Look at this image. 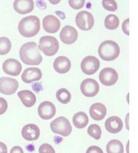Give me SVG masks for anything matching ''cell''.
I'll list each match as a JSON object with an SVG mask.
<instances>
[{
  "instance_id": "obj_16",
  "label": "cell",
  "mask_w": 138,
  "mask_h": 153,
  "mask_svg": "<svg viewBox=\"0 0 138 153\" xmlns=\"http://www.w3.org/2000/svg\"><path fill=\"white\" fill-rule=\"evenodd\" d=\"M40 131L36 125L31 123L23 127L22 130V135L26 140H36L40 136Z\"/></svg>"
},
{
  "instance_id": "obj_1",
  "label": "cell",
  "mask_w": 138,
  "mask_h": 153,
  "mask_svg": "<svg viewBox=\"0 0 138 153\" xmlns=\"http://www.w3.org/2000/svg\"><path fill=\"white\" fill-rule=\"evenodd\" d=\"M20 57L25 64L29 65H38L42 61V57L37 43L30 42L22 46Z\"/></svg>"
},
{
  "instance_id": "obj_5",
  "label": "cell",
  "mask_w": 138,
  "mask_h": 153,
  "mask_svg": "<svg viewBox=\"0 0 138 153\" xmlns=\"http://www.w3.org/2000/svg\"><path fill=\"white\" fill-rule=\"evenodd\" d=\"M50 128L54 133L64 137L70 135L72 130L69 120L63 117H58L52 121Z\"/></svg>"
},
{
  "instance_id": "obj_19",
  "label": "cell",
  "mask_w": 138,
  "mask_h": 153,
  "mask_svg": "<svg viewBox=\"0 0 138 153\" xmlns=\"http://www.w3.org/2000/svg\"><path fill=\"white\" fill-rule=\"evenodd\" d=\"M53 67L56 72L64 74L69 71L71 67V62L67 57L60 56L54 60Z\"/></svg>"
},
{
  "instance_id": "obj_15",
  "label": "cell",
  "mask_w": 138,
  "mask_h": 153,
  "mask_svg": "<svg viewBox=\"0 0 138 153\" xmlns=\"http://www.w3.org/2000/svg\"><path fill=\"white\" fill-rule=\"evenodd\" d=\"M41 70L37 67H30L25 69L21 76L22 80L25 83H30L40 81L42 77Z\"/></svg>"
},
{
  "instance_id": "obj_11",
  "label": "cell",
  "mask_w": 138,
  "mask_h": 153,
  "mask_svg": "<svg viewBox=\"0 0 138 153\" xmlns=\"http://www.w3.org/2000/svg\"><path fill=\"white\" fill-rule=\"evenodd\" d=\"M3 69L5 73L9 75L16 76L19 75L22 69V66L17 59H9L4 62Z\"/></svg>"
},
{
  "instance_id": "obj_14",
  "label": "cell",
  "mask_w": 138,
  "mask_h": 153,
  "mask_svg": "<svg viewBox=\"0 0 138 153\" xmlns=\"http://www.w3.org/2000/svg\"><path fill=\"white\" fill-rule=\"evenodd\" d=\"M43 28L46 32L51 33H56L60 28L59 19L53 15H48L44 17L42 21Z\"/></svg>"
},
{
  "instance_id": "obj_3",
  "label": "cell",
  "mask_w": 138,
  "mask_h": 153,
  "mask_svg": "<svg viewBox=\"0 0 138 153\" xmlns=\"http://www.w3.org/2000/svg\"><path fill=\"white\" fill-rule=\"evenodd\" d=\"M100 57L105 61H110L116 59L120 54V48L114 41H106L100 45L98 48Z\"/></svg>"
},
{
  "instance_id": "obj_34",
  "label": "cell",
  "mask_w": 138,
  "mask_h": 153,
  "mask_svg": "<svg viewBox=\"0 0 138 153\" xmlns=\"http://www.w3.org/2000/svg\"><path fill=\"white\" fill-rule=\"evenodd\" d=\"M10 153H24V152L20 146H15L11 149Z\"/></svg>"
},
{
  "instance_id": "obj_10",
  "label": "cell",
  "mask_w": 138,
  "mask_h": 153,
  "mask_svg": "<svg viewBox=\"0 0 138 153\" xmlns=\"http://www.w3.org/2000/svg\"><path fill=\"white\" fill-rule=\"evenodd\" d=\"M118 75L116 70L107 67L103 69L99 74V79L102 84L105 86L113 85L117 82Z\"/></svg>"
},
{
  "instance_id": "obj_22",
  "label": "cell",
  "mask_w": 138,
  "mask_h": 153,
  "mask_svg": "<svg viewBox=\"0 0 138 153\" xmlns=\"http://www.w3.org/2000/svg\"><path fill=\"white\" fill-rule=\"evenodd\" d=\"M89 119L86 114L82 111L77 113L73 118V122L75 126L78 128L82 129L87 126Z\"/></svg>"
},
{
  "instance_id": "obj_28",
  "label": "cell",
  "mask_w": 138,
  "mask_h": 153,
  "mask_svg": "<svg viewBox=\"0 0 138 153\" xmlns=\"http://www.w3.org/2000/svg\"><path fill=\"white\" fill-rule=\"evenodd\" d=\"M102 4L104 8L109 11H115L117 9V3L113 0H104Z\"/></svg>"
},
{
  "instance_id": "obj_4",
  "label": "cell",
  "mask_w": 138,
  "mask_h": 153,
  "mask_svg": "<svg viewBox=\"0 0 138 153\" xmlns=\"http://www.w3.org/2000/svg\"><path fill=\"white\" fill-rule=\"evenodd\" d=\"M39 48L46 56H53L58 51L59 43L54 37L44 36L40 39Z\"/></svg>"
},
{
  "instance_id": "obj_9",
  "label": "cell",
  "mask_w": 138,
  "mask_h": 153,
  "mask_svg": "<svg viewBox=\"0 0 138 153\" xmlns=\"http://www.w3.org/2000/svg\"><path fill=\"white\" fill-rule=\"evenodd\" d=\"M99 85L94 79H85L80 85V90L82 94L87 97H93L98 93Z\"/></svg>"
},
{
  "instance_id": "obj_24",
  "label": "cell",
  "mask_w": 138,
  "mask_h": 153,
  "mask_svg": "<svg viewBox=\"0 0 138 153\" xmlns=\"http://www.w3.org/2000/svg\"><path fill=\"white\" fill-rule=\"evenodd\" d=\"M119 18L116 15L110 14L105 18V25L107 29L114 30L117 29L119 25Z\"/></svg>"
},
{
  "instance_id": "obj_31",
  "label": "cell",
  "mask_w": 138,
  "mask_h": 153,
  "mask_svg": "<svg viewBox=\"0 0 138 153\" xmlns=\"http://www.w3.org/2000/svg\"><path fill=\"white\" fill-rule=\"evenodd\" d=\"M8 103L5 99L0 97V115L5 113L8 108Z\"/></svg>"
},
{
  "instance_id": "obj_33",
  "label": "cell",
  "mask_w": 138,
  "mask_h": 153,
  "mask_svg": "<svg viewBox=\"0 0 138 153\" xmlns=\"http://www.w3.org/2000/svg\"><path fill=\"white\" fill-rule=\"evenodd\" d=\"M129 18L128 19H126L124 22L123 23L122 27V30L126 34L128 35L129 36Z\"/></svg>"
},
{
  "instance_id": "obj_29",
  "label": "cell",
  "mask_w": 138,
  "mask_h": 153,
  "mask_svg": "<svg viewBox=\"0 0 138 153\" xmlns=\"http://www.w3.org/2000/svg\"><path fill=\"white\" fill-rule=\"evenodd\" d=\"M68 3L70 7L75 10H79L82 8L84 6L85 1L84 0H69Z\"/></svg>"
},
{
  "instance_id": "obj_6",
  "label": "cell",
  "mask_w": 138,
  "mask_h": 153,
  "mask_svg": "<svg viewBox=\"0 0 138 153\" xmlns=\"http://www.w3.org/2000/svg\"><path fill=\"white\" fill-rule=\"evenodd\" d=\"M76 22L79 29L83 31H88L94 25V18L91 13L82 11L77 14Z\"/></svg>"
},
{
  "instance_id": "obj_26",
  "label": "cell",
  "mask_w": 138,
  "mask_h": 153,
  "mask_svg": "<svg viewBox=\"0 0 138 153\" xmlns=\"http://www.w3.org/2000/svg\"><path fill=\"white\" fill-rule=\"evenodd\" d=\"M11 48V43L8 38L2 37L0 38V55L7 54Z\"/></svg>"
},
{
  "instance_id": "obj_8",
  "label": "cell",
  "mask_w": 138,
  "mask_h": 153,
  "mask_svg": "<svg viewBox=\"0 0 138 153\" xmlns=\"http://www.w3.org/2000/svg\"><path fill=\"white\" fill-rule=\"evenodd\" d=\"M100 66L99 60L96 57L88 56L83 59L81 63V69L85 74L92 75L98 70Z\"/></svg>"
},
{
  "instance_id": "obj_18",
  "label": "cell",
  "mask_w": 138,
  "mask_h": 153,
  "mask_svg": "<svg viewBox=\"0 0 138 153\" xmlns=\"http://www.w3.org/2000/svg\"><path fill=\"white\" fill-rule=\"evenodd\" d=\"M105 127L109 132L113 134H116L122 130L123 127V123L119 117L113 116L110 117L106 120Z\"/></svg>"
},
{
  "instance_id": "obj_32",
  "label": "cell",
  "mask_w": 138,
  "mask_h": 153,
  "mask_svg": "<svg viewBox=\"0 0 138 153\" xmlns=\"http://www.w3.org/2000/svg\"><path fill=\"white\" fill-rule=\"evenodd\" d=\"M86 153H103V150L98 146H93L88 149Z\"/></svg>"
},
{
  "instance_id": "obj_25",
  "label": "cell",
  "mask_w": 138,
  "mask_h": 153,
  "mask_svg": "<svg viewBox=\"0 0 138 153\" xmlns=\"http://www.w3.org/2000/svg\"><path fill=\"white\" fill-rule=\"evenodd\" d=\"M56 98L61 103L67 104L70 101L71 95L70 92L65 88H61L57 91Z\"/></svg>"
},
{
  "instance_id": "obj_7",
  "label": "cell",
  "mask_w": 138,
  "mask_h": 153,
  "mask_svg": "<svg viewBox=\"0 0 138 153\" xmlns=\"http://www.w3.org/2000/svg\"><path fill=\"white\" fill-rule=\"evenodd\" d=\"M19 83L13 78L2 77L0 78V93L5 95H11L18 90Z\"/></svg>"
},
{
  "instance_id": "obj_27",
  "label": "cell",
  "mask_w": 138,
  "mask_h": 153,
  "mask_svg": "<svg viewBox=\"0 0 138 153\" xmlns=\"http://www.w3.org/2000/svg\"><path fill=\"white\" fill-rule=\"evenodd\" d=\"M88 133L91 137L96 140L100 138L102 134L101 129L97 124H92L89 126L88 128Z\"/></svg>"
},
{
  "instance_id": "obj_30",
  "label": "cell",
  "mask_w": 138,
  "mask_h": 153,
  "mask_svg": "<svg viewBox=\"0 0 138 153\" xmlns=\"http://www.w3.org/2000/svg\"><path fill=\"white\" fill-rule=\"evenodd\" d=\"M40 153H55V150L52 146L48 144H42L39 149Z\"/></svg>"
},
{
  "instance_id": "obj_21",
  "label": "cell",
  "mask_w": 138,
  "mask_h": 153,
  "mask_svg": "<svg viewBox=\"0 0 138 153\" xmlns=\"http://www.w3.org/2000/svg\"><path fill=\"white\" fill-rule=\"evenodd\" d=\"M18 95L23 104L28 108L34 106L36 102L35 95L29 90H23L19 91Z\"/></svg>"
},
{
  "instance_id": "obj_13",
  "label": "cell",
  "mask_w": 138,
  "mask_h": 153,
  "mask_svg": "<svg viewBox=\"0 0 138 153\" xmlns=\"http://www.w3.org/2000/svg\"><path fill=\"white\" fill-rule=\"evenodd\" d=\"M78 37V32L75 28L69 25L65 26L60 33L61 40L66 44H73L76 41Z\"/></svg>"
},
{
  "instance_id": "obj_17",
  "label": "cell",
  "mask_w": 138,
  "mask_h": 153,
  "mask_svg": "<svg viewBox=\"0 0 138 153\" xmlns=\"http://www.w3.org/2000/svg\"><path fill=\"white\" fill-rule=\"evenodd\" d=\"M14 7L18 13L24 15L33 10L34 3L32 0H16L14 2Z\"/></svg>"
},
{
  "instance_id": "obj_12",
  "label": "cell",
  "mask_w": 138,
  "mask_h": 153,
  "mask_svg": "<svg viewBox=\"0 0 138 153\" xmlns=\"http://www.w3.org/2000/svg\"><path fill=\"white\" fill-rule=\"evenodd\" d=\"M38 112L41 119L44 120H50L55 115L56 108L52 103L44 101L39 105Z\"/></svg>"
},
{
  "instance_id": "obj_35",
  "label": "cell",
  "mask_w": 138,
  "mask_h": 153,
  "mask_svg": "<svg viewBox=\"0 0 138 153\" xmlns=\"http://www.w3.org/2000/svg\"><path fill=\"white\" fill-rule=\"evenodd\" d=\"M0 153H8L7 146L2 142H0Z\"/></svg>"
},
{
  "instance_id": "obj_2",
  "label": "cell",
  "mask_w": 138,
  "mask_h": 153,
  "mask_svg": "<svg viewBox=\"0 0 138 153\" xmlns=\"http://www.w3.org/2000/svg\"><path fill=\"white\" fill-rule=\"evenodd\" d=\"M18 28L20 33L25 37L35 36L40 29V19L34 16L25 17L20 22Z\"/></svg>"
},
{
  "instance_id": "obj_23",
  "label": "cell",
  "mask_w": 138,
  "mask_h": 153,
  "mask_svg": "<svg viewBox=\"0 0 138 153\" xmlns=\"http://www.w3.org/2000/svg\"><path fill=\"white\" fill-rule=\"evenodd\" d=\"M106 150L107 153H124V152L122 143L117 140L110 141L107 145Z\"/></svg>"
},
{
  "instance_id": "obj_20",
  "label": "cell",
  "mask_w": 138,
  "mask_h": 153,
  "mask_svg": "<svg viewBox=\"0 0 138 153\" xmlns=\"http://www.w3.org/2000/svg\"><path fill=\"white\" fill-rule=\"evenodd\" d=\"M89 112L92 119L99 121L105 118L107 114V109L103 104L96 103L91 106Z\"/></svg>"
}]
</instances>
